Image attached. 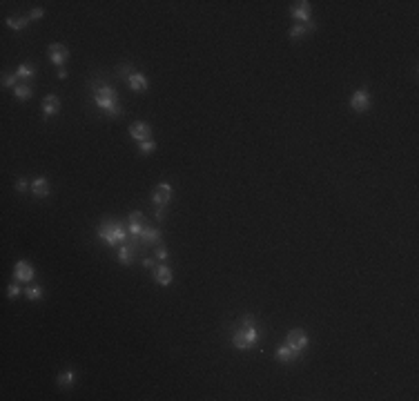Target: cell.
Wrapping results in <instances>:
<instances>
[{
	"instance_id": "6da1fadb",
	"label": "cell",
	"mask_w": 419,
	"mask_h": 401,
	"mask_svg": "<svg viewBox=\"0 0 419 401\" xmlns=\"http://www.w3.org/2000/svg\"><path fill=\"white\" fill-rule=\"evenodd\" d=\"M92 94H94V103H96L98 110H103L107 116L112 118H118L123 116V105L118 103V96H116V89L107 83L103 78H92Z\"/></svg>"
},
{
	"instance_id": "7a4b0ae2",
	"label": "cell",
	"mask_w": 419,
	"mask_h": 401,
	"mask_svg": "<svg viewBox=\"0 0 419 401\" xmlns=\"http://www.w3.org/2000/svg\"><path fill=\"white\" fill-rule=\"evenodd\" d=\"M98 236L100 241H105L107 245H112V247H118V245H123L127 239V227L123 223H118V221H105V223H100L98 227Z\"/></svg>"
},
{
	"instance_id": "3957f363",
	"label": "cell",
	"mask_w": 419,
	"mask_h": 401,
	"mask_svg": "<svg viewBox=\"0 0 419 401\" xmlns=\"http://www.w3.org/2000/svg\"><path fill=\"white\" fill-rule=\"evenodd\" d=\"M259 337H261V332L254 325H239L232 334V343L236 350H252L256 345V341H259Z\"/></svg>"
},
{
	"instance_id": "277c9868",
	"label": "cell",
	"mask_w": 419,
	"mask_h": 401,
	"mask_svg": "<svg viewBox=\"0 0 419 401\" xmlns=\"http://www.w3.org/2000/svg\"><path fill=\"white\" fill-rule=\"evenodd\" d=\"M136 241H138V245L143 247V252H147V247H156L161 243V230H159V227L145 225L143 232L136 236Z\"/></svg>"
},
{
	"instance_id": "5b68a950",
	"label": "cell",
	"mask_w": 419,
	"mask_h": 401,
	"mask_svg": "<svg viewBox=\"0 0 419 401\" xmlns=\"http://www.w3.org/2000/svg\"><path fill=\"white\" fill-rule=\"evenodd\" d=\"M290 16H292L296 23H310V16H312V7H310L308 0H299L290 7Z\"/></svg>"
},
{
	"instance_id": "8992f818",
	"label": "cell",
	"mask_w": 419,
	"mask_h": 401,
	"mask_svg": "<svg viewBox=\"0 0 419 401\" xmlns=\"http://www.w3.org/2000/svg\"><path fill=\"white\" fill-rule=\"evenodd\" d=\"M286 343H288L290 348H292V350H296V352L301 354V352L308 348V334L303 332V330H299V327H296V330H290V332H288Z\"/></svg>"
},
{
	"instance_id": "52a82bcc",
	"label": "cell",
	"mask_w": 419,
	"mask_h": 401,
	"mask_svg": "<svg viewBox=\"0 0 419 401\" xmlns=\"http://www.w3.org/2000/svg\"><path fill=\"white\" fill-rule=\"evenodd\" d=\"M47 53H49V60H51V63L58 65V67H63V65L67 63V58H69V49H67V45H63V43L49 45Z\"/></svg>"
},
{
	"instance_id": "ba28073f",
	"label": "cell",
	"mask_w": 419,
	"mask_h": 401,
	"mask_svg": "<svg viewBox=\"0 0 419 401\" xmlns=\"http://www.w3.org/2000/svg\"><path fill=\"white\" fill-rule=\"evenodd\" d=\"M172 185L170 183H161L156 185V190L152 192V200H154V205H161V207H167V203L172 200Z\"/></svg>"
},
{
	"instance_id": "9c48e42d",
	"label": "cell",
	"mask_w": 419,
	"mask_h": 401,
	"mask_svg": "<svg viewBox=\"0 0 419 401\" xmlns=\"http://www.w3.org/2000/svg\"><path fill=\"white\" fill-rule=\"evenodd\" d=\"M130 136L134 140H138V143H143V140H152V127L143 123V120H136V123L130 125Z\"/></svg>"
},
{
	"instance_id": "30bf717a",
	"label": "cell",
	"mask_w": 419,
	"mask_h": 401,
	"mask_svg": "<svg viewBox=\"0 0 419 401\" xmlns=\"http://www.w3.org/2000/svg\"><path fill=\"white\" fill-rule=\"evenodd\" d=\"M373 105V98H370L368 89H359L353 94V98H350V107H353L355 112H366L368 107Z\"/></svg>"
},
{
	"instance_id": "8fae6325",
	"label": "cell",
	"mask_w": 419,
	"mask_h": 401,
	"mask_svg": "<svg viewBox=\"0 0 419 401\" xmlns=\"http://www.w3.org/2000/svg\"><path fill=\"white\" fill-rule=\"evenodd\" d=\"M33 265L29 263V261H18L16 265H13V277H16L18 281H25V283H31L33 279Z\"/></svg>"
},
{
	"instance_id": "7c38bea8",
	"label": "cell",
	"mask_w": 419,
	"mask_h": 401,
	"mask_svg": "<svg viewBox=\"0 0 419 401\" xmlns=\"http://www.w3.org/2000/svg\"><path fill=\"white\" fill-rule=\"evenodd\" d=\"M172 279H174V272H172V267H170V265L161 263V265L154 267V281H156L159 285L167 287V285L172 283Z\"/></svg>"
},
{
	"instance_id": "4fadbf2b",
	"label": "cell",
	"mask_w": 419,
	"mask_h": 401,
	"mask_svg": "<svg viewBox=\"0 0 419 401\" xmlns=\"http://www.w3.org/2000/svg\"><path fill=\"white\" fill-rule=\"evenodd\" d=\"M60 112V98L49 94V96L43 98V118H49V116H56Z\"/></svg>"
},
{
	"instance_id": "5bb4252c",
	"label": "cell",
	"mask_w": 419,
	"mask_h": 401,
	"mask_svg": "<svg viewBox=\"0 0 419 401\" xmlns=\"http://www.w3.org/2000/svg\"><path fill=\"white\" fill-rule=\"evenodd\" d=\"M49 192H51V187H49V180H47L45 176H38V178L31 180V194H33L36 198L49 196Z\"/></svg>"
},
{
	"instance_id": "9a60e30c",
	"label": "cell",
	"mask_w": 419,
	"mask_h": 401,
	"mask_svg": "<svg viewBox=\"0 0 419 401\" xmlns=\"http://www.w3.org/2000/svg\"><path fill=\"white\" fill-rule=\"evenodd\" d=\"M312 31H317V23H312V20H310V23H296L294 27H292V29H290V38H292V40H301L303 36H308V33H312Z\"/></svg>"
},
{
	"instance_id": "2e32d148",
	"label": "cell",
	"mask_w": 419,
	"mask_h": 401,
	"mask_svg": "<svg viewBox=\"0 0 419 401\" xmlns=\"http://www.w3.org/2000/svg\"><path fill=\"white\" fill-rule=\"evenodd\" d=\"M274 357L276 361H281V363H292V361L299 359V352L292 350L288 343L286 345H281V348H276V352H274Z\"/></svg>"
},
{
	"instance_id": "e0dca14e",
	"label": "cell",
	"mask_w": 419,
	"mask_h": 401,
	"mask_svg": "<svg viewBox=\"0 0 419 401\" xmlns=\"http://www.w3.org/2000/svg\"><path fill=\"white\" fill-rule=\"evenodd\" d=\"M127 85H130V89H132V92H147V87H150L147 78H145L141 71H134L132 76L127 78Z\"/></svg>"
},
{
	"instance_id": "ac0fdd59",
	"label": "cell",
	"mask_w": 419,
	"mask_h": 401,
	"mask_svg": "<svg viewBox=\"0 0 419 401\" xmlns=\"http://www.w3.org/2000/svg\"><path fill=\"white\" fill-rule=\"evenodd\" d=\"M31 23V20L29 18H27V16H16V18H7V27H9V29H13V31H20V29H25V27L27 25H29Z\"/></svg>"
},
{
	"instance_id": "d6986e66",
	"label": "cell",
	"mask_w": 419,
	"mask_h": 401,
	"mask_svg": "<svg viewBox=\"0 0 419 401\" xmlns=\"http://www.w3.org/2000/svg\"><path fill=\"white\" fill-rule=\"evenodd\" d=\"M13 96H16L18 100H29L33 96V87L31 85H18V87H13Z\"/></svg>"
},
{
	"instance_id": "ffe728a7",
	"label": "cell",
	"mask_w": 419,
	"mask_h": 401,
	"mask_svg": "<svg viewBox=\"0 0 419 401\" xmlns=\"http://www.w3.org/2000/svg\"><path fill=\"white\" fill-rule=\"evenodd\" d=\"M16 74H18V78H20V80H33L36 67H33V65H20L18 69H16Z\"/></svg>"
},
{
	"instance_id": "44dd1931",
	"label": "cell",
	"mask_w": 419,
	"mask_h": 401,
	"mask_svg": "<svg viewBox=\"0 0 419 401\" xmlns=\"http://www.w3.org/2000/svg\"><path fill=\"white\" fill-rule=\"evenodd\" d=\"M74 377H76V374H74V370H63V372L58 374L56 384H58L60 388H69V386L74 384Z\"/></svg>"
},
{
	"instance_id": "7402d4cb",
	"label": "cell",
	"mask_w": 419,
	"mask_h": 401,
	"mask_svg": "<svg viewBox=\"0 0 419 401\" xmlns=\"http://www.w3.org/2000/svg\"><path fill=\"white\" fill-rule=\"evenodd\" d=\"M25 294H27V299L29 301H38V299H43V287L40 285H27Z\"/></svg>"
},
{
	"instance_id": "603a6c76",
	"label": "cell",
	"mask_w": 419,
	"mask_h": 401,
	"mask_svg": "<svg viewBox=\"0 0 419 401\" xmlns=\"http://www.w3.org/2000/svg\"><path fill=\"white\" fill-rule=\"evenodd\" d=\"M18 74H3V87H18Z\"/></svg>"
},
{
	"instance_id": "cb8c5ba5",
	"label": "cell",
	"mask_w": 419,
	"mask_h": 401,
	"mask_svg": "<svg viewBox=\"0 0 419 401\" xmlns=\"http://www.w3.org/2000/svg\"><path fill=\"white\" fill-rule=\"evenodd\" d=\"M138 152H141V154H152V152H156V143H154V140H143V143H138Z\"/></svg>"
},
{
	"instance_id": "d4e9b609",
	"label": "cell",
	"mask_w": 419,
	"mask_h": 401,
	"mask_svg": "<svg viewBox=\"0 0 419 401\" xmlns=\"http://www.w3.org/2000/svg\"><path fill=\"white\" fill-rule=\"evenodd\" d=\"M134 71H136V69H134V65H130V63H125V65H120V67H118V76H120V78H125V80L130 78Z\"/></svg>"
},
{
	"instance_id": "484cf974",
	"label": "cell",
	"mask_w": 419,
	"mask_h": 401,
	"mask_svg": "<svg viewBox=\"0 0 419 401\" xmlns=\"http://www.w3.org/2000/svg\"><path fill=\"white\" fill-rule=\"evenodd\" d=\"M159 261H167V247L163 245V243H159L156 245V254H154Z\"/></svg>"
},
{
	"instance_id": "4316f807",
	"label": "cell",
	"mask_w": 419,
	"mask_h": 401,
	"mask_svg": "<svg viewBox=\"0 0 419 401\" xmlns=\"http://www.w3.org/2000/svg\"><path fill=\"white\" fill-rule=\"evenodd\" d=\"M43 16H45V9H40V7H36V9H31L29 13H27V18L29 20H40Z\"/></svg>"
},
{
	"instance_id": "83f0119b",
	"label": "cell",
	"mask_w": 419,
	"mask_h": 401,
	"mask_svg": "<svg viewBox=\"0 0 419 401\" xmlns=\"http://www.w3.org/2000/svg\"><path fill=\"white\" fill-rule=\"evenodd\" d=\"M29 187H31V183H29L27 178H18V180H16V190H18V192H27Z\"/></svg>"
},
{
	"instance_id": "f1b7e54d",
	"label": "cell",
	"mask_w": 419,
	"mask_h": 401,
	"mask_svg": "<svg viewBox=\"0 0 419 401\" xmlns=\"http://www.w3.org/2000/svg\"><path fill=\"white\" fill-rule=\"evenodd\" d=\"M18 294H20L18 283H9V287H7V297H9V299H16Z\"/></svg>"
},
{
	"instance_id": "f546056e",
	"label": "cell",
	"mask_w": 419,
	"mask_h": 401,
	"mask_svg": "<svg viewBox=\"0 0 419 401\" xmlns=\"http://www.w3.org/2000/svg\"><path fill=\"white\" fill-rule=\"evenodd\" d=\"M154 216H156V221H163L165 218V207L154 205Z\"/></svg>"
},
{
	"instance_id": "4dcf8cb0",
	"label": "cell",
	"mask_w": 419,
	"mask_h": 401,
	"mask_svg": "<svg viewBox=\"0 0 419 401\" xmlns=\"http://www.w3.org/2000/svg\"><path fill=\"white\" fill-rule=\"evenodd\" d=\"M143 265L150 267V270H154V267H156V259H154V257H145V259H143Z\"/></svg>"
},
{
	"instance_id": "1f68e13d",
	"label": "cell",
	"mask_w": 419,
	"mask_h": 401,
	"mask_svg": "<svg viewBox=\"0 0 419 401\" xmlns=\"http://www.w3.org/2000/svg\"><path fill=\"white\" fill-rule=\"evenodd\" d=\"M56 76H58L60 80H65V78H67V69H65V67H58V74H56Z\"/></svg>"
}]
</instances>
